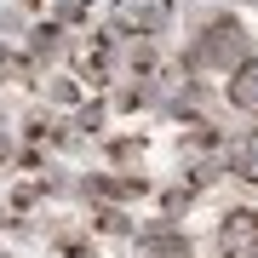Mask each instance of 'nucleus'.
<instances>
[{"instance_id":"1","label":"nucleus","mask_w":258,"mask_h":258,"mask_svg":"<svg viewBox=\"0 0 258 258\" xmlns=\"http://www.w3.org/2000/svg\"><path fill=\"white\" fill-rule=\"evenodd\" d=\"M241 52H247V35H241L235 23H212L207 40L189 52V63H201V69H230V63H241Z\"/></svg>"},{"instance_id":"2","label":"nucleus","mask_w":258,"mask_h":258,"mask_svg":"<svg viewBox=\"0 0 258 258\" xmlns=\"http://www.w3.org/2000/svg\"><path fill=\"white\" fill-rule=\"evenodd\" d=\"M224 258H258V212H230L218 230Z\"/></svg>"},{"instance_id":"3","label":"nucleus","mask_w":258,"mask_h":258,"mask_svg":"<svg viewBox=\"0 0 258 258\" xmlns=\"http://www.w3.org/2000/svg\"><path fill=\"white\" fill-rule=\"evenodd\" d=\"M230 103L247 109V115H258V57H241V63H235V75H230Z\"/></svg>"},{"instance_id":"4","label":"nucleus","mask_w":258,"mask_h":258,"mask_svg":"<svg viewBox=\"0 0 258 258\" xmlns=\"http://www.w3.org/2000/svg\"><path fill=\"white\" fill-rule=\"evenodd\" d=\"M230 166H235V178L258 184V132H247V138H235V144H230Z\"/></svg>"},{"instance_id":"5","label":"nucleus","mask_w":258,"mask_h":258,"mask_svg":"<svg viewBox=\"0 0 258 258\" xmlns=\"http://www.w3.org/2000/svg\"><path fill=\"white\" fill-rule=\"evenodd\" d=\"M120 23H138V29H161L166 23V0H126V6H120Z\"/></svg>"},{"instance_id":"6","label":"nucleus","mask_w":258,"mask_h":258,"mask_svg":"<svg viewBox=\"0 0 258 258\" xmlns=\"http://www.w3.org/2000/svg\"><path fill=\"white\" fill-rule=\"evenodd\" d=\"M138 258H189V241H144Z\"/></svg>"},{"instance_id":"7","label":"nucleus","mask_w":258,"mask_h":258,"mask_svg":"<svg viewBox=\"0 0 258 258\" xmlns=\"http://www.w3.org/2000/svg\"><path fill=\"white\" fill-rule=\"evenodd\" d=\"M252 6H258V0H252Z\"/></svg>"}]
</instances>
